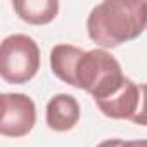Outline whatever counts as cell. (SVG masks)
Returning a JSON list of instances; mask_svg holds the SVG:
<instances>
[{
	"label": "cell",
	"instance_id": "4",
	"mask_svg": "<svg viewBox=\"0 0 147 147\" xmlns=\"http://www.w3.org/2000/svg\"><path fill=\"white\" fill-rule=\"evenodd\" d=\"M36 121V107L26 94H4L2 95V121L0 133L5 137L28 135Z\"/></svg>",
	"mask_w": 147,
	"mask_h": 147
},
{
	"label": "cell",
	"instance_id": "9",
	"mask_svg": "<svg viewBox=\"0 0 147 147\" xmlns=\"http://www.w3.org/2000/svg\"><path fill=\"white\" fill-rule=\"evenodd\" d=\"M131 121L135 125L147 126V83L140 85V106H138L137 114L131 118Z\"/></svg>",
	"mask_w": 147,
	"mask_h": 147
},
{
	"label": "cell",
	"instance_id": "5",
	"mask_svg": "<svg viewBox=\"0 0 147 147\" xmlns=\"http://www.w3.org/2000/svg\"><path fill=\"white\" fill-rule=\"evenodd\" d=\"M99 111L111 119H130L137 114L140 106V85H135L130 78L125 80L121 88L107 99L95 102Z\"/></svg>",
	"mask_w": 147,
	"mask_h": 147
},
{
	"label": "cell",
	"instance_id": "6",
	"mask_svg": "<svg viewBox=\"0 0 147 147\" xmlns=\"http://www.w3.org/2000/svg\"><path fill=\"white\" fill-rule=\"evenodd\" d=\"M45 119L54 131H69L80 121V104L69 94H57L47 104Z\"/></svg>",
	"mask_w": 147,
	"mask_h": 147
},
{
	"label": "cell",
	"instance_id": "8",
	"mask_svg": "<svg viewBox=\"0 0 147 147\" xmlns=\"http://www.w3.org/2000/svg\"><path fill=\"white\" fill-rule=\"evenodd\" d=\"M12 7L24 23L35 26L49 24L59 12L57 0H18L12 2Z\"/></svg>",
	"mask_w": 147,
	"mask_h": 147
},
{
	"label": "cell",
	"instance_id": "1",
	"mask_svg": "<svg viewBox=\"0 0 147 147\" xmlns=\"http://www.w3.org/2000/svg\"><path fill=\"white\" fill-rule=\"evenodd\" d=\"M147 30V2L106 0L97 4L87 19L88 36L104 49L131 42Z\"/></svg>",
	"mask_w": 147,
	"mask_h": 147
},
{
	"label": "cell",
	"instance_id": "7",
	"mask_svg": "<svg viewBox=\"0 0 147 147\" xmlns=\"http://www.w3.org/2000/svg\"><path fill=\"white\" fill-rule=\"evenodd\" d=\"M85 52L75 45H55L50 50V67L52 73L64 83L76 87V67Z\"/></svg>",
	"mask_w": 147,
	"mask_h": 147
},
{
	"label": "cell",
	"instance_id": "11",
	"mask_svg": "<svg viewBox=\"0 0 147 147\" xmlns=\"http://www.w3.org/2000/svg\"><path fill=\"white\" fill-rule=\"evenodd\" d=\"M119 145H121V140H119V138H111V140L100 142L97 147H119Z\"/></svg>",
	"mask_w": 147,
	"mask_h": 147
},
{
	"label": "cell",
	"instance_id": "10",
	"mask_svg": "<svg viewBox=\"0 0 147 147\" xmlns=\"http://www.w3.org/2000/svg\"><path fill=\"white\" fill-rule=\"evenodd\" d=\"M119 147H147V140H121Z\"/></svg>",
	"mask_w": 147,
	"mask_h": 147
},
{
	"label": "cell",
	"instance_id": "2",
	"mask_svg": "<svg viewBox=\"0 0 147 147\" xmlns=\"http://www.w3.org/2000/svg\"><path fill=\"white\" fill-rule=\"evenodd\" d=\"M125 80L118 59L104 49L87 50L76 67V88L88 92L95 102L118 92Z\"/></svg>",
	"mask_w": 147,
	"mask_h": 147
},
{
	"label": "cell",
	"instance_id": "3",
	"mask_svg": "<svg viewBox=\"0 0 147 147\" xmlns=\"http://www.w3.org/2000/svg\"><path fill=\"white\" fill-rule=\"evenodd\" d=\"M40 69V49L28 35H11L0 47V76L7 83L23 85Z\"/></svg>",
	"mask_w": 147,
	"mask_h": 147
}]
</instances>
